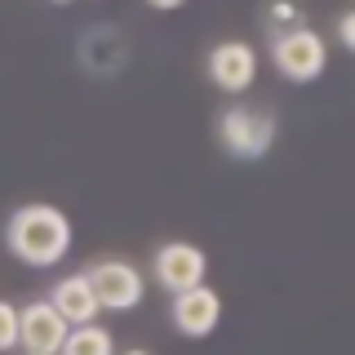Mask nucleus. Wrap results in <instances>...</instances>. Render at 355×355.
I'll list each match as a JSON object with an SVG mask.
<instances>
[{"label":"nucleus","instance_id":"12","mask_svg":"<svg viewBox=\"0 0 355 355\" xmlns=\"http://www.w3.org/2000/svg\"><path fill=\"white\" fill-rule=\"evenodd\" d=\"M266 18H271L280 31H288V27H297V22H302V14H297L293 5H271V14H266Z\"/></svg>","mask_w":355,"mask_h":355},{"label":"nucleus","instance_id":"10","mask_svg":"<svg viewBox=\"0 0 355 355\" xmlns=\"http://www.w3.org/2000/svg\"><path fill=\"white\" fill-rule=\"evenodd\" d=\"M58 355H116V338H111L103 324H85V329L67 333Z\"/></svg>","mask_w":355,"mask_h":355},{"label":"nucleus","instance_id":"2","mask_svg":"<svg viewBox=\"0 0 355 355\" xmlns=\"http://www.w3.org/2000/svg\"><path fill=\"white\" fill-rule=\"evenodd\" d=\"M271 62H275V71H280L284 80L311 85V80H320L324 67H329V44H324L320 31H311V27L297 22V27L271 36Z\"/></svg>","mask_w":355,"mask_h":355},{"label":"nucleus","instance_id":"5","mask_svg":"<svg viewBox=\"0 0 355 355\" xmlns=\"http://www.w3.org/2000/svg\"><path fill=\"white\" fill-rule=\"evenodd\" d=\"M151 275H155V284H160V288H169V293L178 297V293H187V288L205 284L209 258H205V249H196V244H187V240H169V244L155 249Z\"/></svg>","mask_w":355,"mask_h":355},{"label":"nucleus","instance_id":"13","mask_svg":"<svg viewBox=\"0 0 355 355\" xmlns=\"http://www.w3.org/2000/svg\"><path fill=\"white\" fill-rule=\"evenodd\" d=\"M338 40L355 53V14H342V22H338Z\"/></svg>","mask_w":355,"mask_h":355},{"label":"nucleus","instance_id":"8","mask_svg":"<svg viewBox=\"0 0 355 355\" xmlns=\"http://www.w3.org/2000/svg\"><path fill=\"white\" fill-rule=\"evenodd\" d=\"M169 320L182 338H209V333L222 324V297L209 284H196V288H187V293L173 297Z\"/></svg>","mask_w":355,"mask_h":355},{"label":"nucleus","instance_id":"3","mask_svg":"<svg viewBox=\"0 0 355 355\" xmlns=\"http://www.w3.org/2000/svg\"><path fill=\"white\" fill-rule=\"evenodd\" d=\"M222 147L236 160H262L275 142V120L266 111H249V107H227L222 111Z\"/></svg>","mask_w":355,"mask_h":355},{"label":"nucleus","instance_id":"4","mask_svg":"<svg viewBox=\"0 0 355 355\" xmlns=\"http://www.w3.org/2000/svg\"><path fill=\"white\" fill-rule=\"evenodd\" d=\"M89 284H94V297L103 311H133L142 302V293H147V284H142V271L125 258H103L94 266H85Z\"/></svg>","mask_w":355,"mask_h":355},{"label":"nucleus","instance_id":"9","mask_svg":"<svg viewBox=\"0 0 355 355\" xmlns=\"http://www.w3.org/2000/svg\"><path fill=\"white\" fill-rule=\"evenodd\" d=\"M58 315L67 320V329H85V324H98V315H103V306H98L94 297V284H89L85 271L76 275H62L58 284L49 288V297H44Z\"/></svg>","mask_w":355,"mask_h":355},{"label":"nucleus","instance_id":"6","mask_svg":"<svg viewBox=\"0 0 355 355\" xmlns=\"http://www.w3.org/2000/svg\"><path fill=\"white\" fill-rule=\"evenodd\" d=\"M67 333H71L67 320L44 302V297L18 306V347H22V355H58Z\"/></svg>","mask_w":355,"mask_h":355},{"label":"nucleus","instance_id":"7","mask_svg":"<svg viewBox=\"0 0 355 355\" xmlns=\"http://www.w3.org/2000/svg\"><path fill=\"white\" fill-rule=\"evenodd\" d=\"M209 80H214L222 94H244V89H253V80H258V53H253V44H244V40L214 44V53H209Z\"/></svg>","mask_w":355,"mask_h":355},{"label":"nucleus","instance_id":"1","mask_svg":"<svg viewBox=\"0 0 355 355\" xmlns=\"http://www.w3.org/2000/svg\"><path fill=\"white\" fill-rule=\"evenodd\" d=\"M5 244L18 262L36 266H58L71 253V218L58 205H22L5 227Z\"/></svg>","mask_w":355,"mask_h":355},{"label":"nucleus","instance_id":"11","mask_svg":"<svg viewBox=\"0 0 355 355\" xmlns=\"http://www.w3.org/2000/svg\"><path fill=\"white\" fill-rule=\"evenodd\" d=\"M18 347V306L0 297V355Z\"/></svg>","mask_w":355,"mask_h":355},{"label":"nucleus","instance_id":"14","mask_svg":"<svg viewBox=\"0 0 355 355\" xmlns=\"http://www.w3.org/2000/svg\"><path fill=\"white\" fill-rule=\"evenodd\" d=\"M116 355H151V351H142V347H133V351H116Z\"/></svg>","mask_w":355,"mask_h":355}]
</instances>
